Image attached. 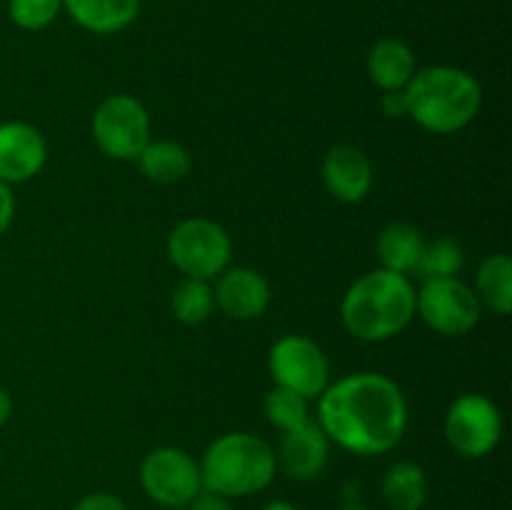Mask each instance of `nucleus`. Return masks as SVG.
<instances>
[{
	"instance_id": "nucleus-1",
	"label": "nucleus",
	"mask_w": 512,
	"mask_h": 510,
	"mask_svg": "<svg viewBox=\"0 0 512 510\" xmlns=\"http://www.w3.org/2000/svg\"><path fill=\"white\" fill-rule=\"evenodd\" d=\"M320 428L330 443L353 455H383L408 428V403L398 383L383 373H353L323 390Z\"/></svg>"
},
{
	"instance_id": "nucleus-2",
	"label": "nucleus",
	"mask_w": 512,
	"mask_h": 510,
	"mask_svg": "<svg viewBox=\"0 0 512 510\" xmlns=\"http://www.w3.org/2000/svg\"><path fill=\"white\" fill-rule=\"evenodd\" d=\"M415 293L408 275L393 270H370L360 275L340 303L343 323L365 343H383L410 325L415 315Z\"/></svg>"
},
{
	"instance_id": "nucleus-3",
	"label": "nucleus",
	"mask_w": 512,
	"mask_h": 510,
	"mask_svg": "<svg viewBox=\"0 0 512 510\" xmlns=\"http://www.w3.org/2000/svg\"><path fill=\"white\" fill-rule=\"evenodd\" d=\"M408 115L430 133H458L475 120L483 105L480 83L468 70L453 65H433L415 70L403 88Z\"/></svg>"
},
{
	"instance_id": "nucleus-4",
	"label": "nucleus",
	"mask_w": 512,
	"mask_h": 510,
	"mask_svg": "<svg viewBox=\"0 0 512 510\" xmlns=\"http://www.w3.org/2000/svg\"><path fill=\"white\" fill-rule=\"evenodd\" d=\"M278 473V458L263 438L225 433L208 445L200 460L203 490L223 498H245L268 488Z\"/></svg>"
},
{
	"instance_id": "nucleus-5",
	"label": "nucleus",
	"mask_w": 512,
	"mask_h": 510,
	"mask_svg": "<svg viewBox=\"0 0 512 510\" xmlns=\"http://www.w3.org/2000/svg\"><path fill=\"white\" fill-rule=\"evenodd\" d=\"M168 258L185 278L213 280L230 268L233 243L213 220L188 218L170 230Z\"/></svg>"
},
{
	"instance_id": "nucleus-6",
	"label": "nucleus",
	"mask_w": 512,
	"mask_h": 510,
	"mask_svg": "<svg viewBox=\"0 0 512 510\" xmlns=\"http://www.w3.org/2000/svg\"><path fill=\"white\" fill-rule=\"evenodd\" d=\"M93 138L113 160H135L150 143L148 110L133 95H110L93 115Z\"/></svg>"
},
{
	"instance_id": "nucleus-7",
	"label": "nucleus",
	"mask_w": 512,
	"mask_h": 510,
	"mask_svg": "<svg viewBox=\"0 0 512 510\" xmlns=\"http://www.w3.org/2000/svg\"><path fill=\"white\" fill-rule=\"evenodd\" d=\"M480 310L483 305L475 290L460 278L425 280L415 293V313H420L428 328L448 338L470 333L478 325Z\"/></svg>"
},
{
	"instance_id": "nucleus-8",
	"label": "nucleus",
	"mask_w": 512,
	"mask_h": 510,
	"mask_svg": "<svg viewBox=\"0 0 512 510\" xmlns=\"http://www.w3.org/2000/svg\"><path fill=\"white\" fill-rule=\"evenodd\" d=\"M140 485L163 508H188L203 490L200 463L180 448H155L140 463Z\"/></svg>"
},
{
	"instance_id": "nucleus-9",
	"label": "nucleus",
	"mask_w": 512,
	"mask_h": 510,
	"mask_svg": "<svg viewBox=\"0 0 512 510\" xmlns=\"http://www.w3.org/2000/svg\"><path fill=\"white\" fill-rule=\"evenodd\" d=\"M268 368L275 385L313 400L330 385V365L318 343L305 335H283L268 353Z\"/></svg>"
},
{
	"instance_id": "nucleus-10",
	"label": "nucleus",
	"mask_w": 512,
	"mask_h": 510,
	"mask_svg": "<svg viewBox=\"0 0 512 510\" xmlns=\"http://www.w3.org/2000/svg\"><path fill=\"white\" fill-rule=\"evenodd\" d=\"M503 435L498 405L478 393L460 395L445 415V438L463 458H485L493 453Z\"/></svg>"
},
{
	"instance_id": "nucleus-11",
	"label": "nucleus",
	"mask_w": 512,
	"mask_h": 510,
	"mask_svg": "<svg viewBox=\"0 0 512 510\" xmlns=\"http://www.w3.org/2000/svg\"><path fill=\"white\" fill-rule=\"evenodd\" d=\"M48 145L43 133L30 123H0V180L25 183L43 170Z\"/></svg>"
},
{
	"instance_id": "nucleus-12",
	"label": "nucleus",
	"mask_w": 512,
	"mask_h": 510,
	"mask_svg": "<svg viewBox=\"0 0 512 510\" xmlns=\"http://www.w3.org/2000/svg\"><path fill=\"white\" fill-rule=\"evenodd\" d=\"M215 305L235 320H255L268 310L270 285L253 268H225L213 290Z\"/></svg>"
},
{
	"instance_id": "nucleus-13",
	"label": "nucleus",
	"mask_w": 512,
	"mask_h": 510,
	"mask_svg": "<svg viewBox=\"0 0 512 510\" xmlns=\"http://www.w3.org/2000/svg\"><path fill=\"white\" fill-rule=\"evenodd\" d=\"M323 183L340 203H360L373 188V165L363 150L335 145L323 160Z\"/></svg>"
},
{
	"instance_id": "nucleus-14",
	"label": "nucleus",
	"mask_w": 512,
	"mask_h": 510,
	"mask_svg": "<svg viewBox=\"0 0 512 510\" xmlns=\"http://www.w3.org/2000/svg\"><path fill=\"white\" fill-rule=\"evenodd\" d=\"M278 465L295 480H313L325 470L330 458V438L320 423L308 420L303 428L283 433L278 450Z\"/></svg>"
},
{
	"instance_id": "nucleus-15",
	"label": "nucleus",
	"mask_w": 512,
	"mask_h": 510,
	"mask_svg": "<svg viewBox=\"0 0 512 510\" xmlns=\"http://www.w3.org/2000/svg\"><path fill=\"white\" fill-rule=\"evenodd\" d=\"M63 8L80 28L95 35L120 33L140 13V0H63Z\"/></svg>"
},
{
	"instance_id": "nucleus-16",
	"label": "nucleus",
	"mask_w": 512,
	"mask_h": 510,
	"mask_svg": "<svg viewBox=\"0 0 512 510\" xmlns=\"http://www.w3.org/2000/svg\"><path fill=\"white\" fill-rule=\"evenodd\" d=\"M415 70H418L415 55L403 40L383 38L370 48L368 75L385 93L388 90H403L413 80Z\"/></svg>"
},
{
	"instance_id": "nucleus-17",
	"label": "nucleus",
	"mask_w": 512,
	"mask_h": 510,
	"mask_svg": "<svg viewBox=\"0 0 512 510\" xmlns=\"http://www.w3.org/2000/svg\"><path fill=\"white\" fill-rule=\"evenodd\" d=\"M423 235L410 223H390L380 230L375 253H378L380 265L393 273H413L418 265L420 253H423Z\"/></svg>"
},
{
	"instance_id": "nucleus-18",
	"label": "nucleus",
	"mask_w": 512,
	"mask_h": 510,
	"mask_svg": "<svg viewBox=\"0 0 512 510\" xmlns=\"http://www.w3.org/2000/svg\"><path fill=\"white\" fill-rule=\"evenodd\" d=\"M380 493L393 510H420L428 500V475L410 460H398L385 470Z\"/></svg>"
},
{
	"instance_id": "nucleus-19",
	"label": "nucleus",
	"mask_w": 512,
	"mask_h": 510,
	"mask_svg": "<svg viewBox=\"0 0 512 510\" xmlns=\"http://www.w3.org/2000/svg\"><path fill=\"white\" fill-rule=\"evenodd\" d=\"M138 168L150 183L173 185L190 173V153L175 140H150L138 155Z\"/></svg>"
},
{
	"instance_id": "nucleus-20",
	"label": "nucleus",
	"mask_w": 512,
	"mask_h": 510,
	"mask_svg": "<svg viewBox=\"0 0 512 510\" xmlns=\"http://www.w3.org/2000/svg\"><path fill=\"white\" fill-rule=\"evenodd\" d=\"M478 295L480 305L498 315H508L512 310V260L505 253L488 255L478 268Z\"/></svg>"
},
{
	"instance_id": "nucleus-21",
	"label": "nucleus",
	"mask_w": 512,
	"mask_h": 510,
	"mask_svg": "<svg viewBox=\"0 0 512 510\" xmlns=\"http://www.w3.org/2000/svg\"><path fill=\"white\" fill-rule=\"evenodd\" d=\"M463 265V245L455 238H450V235H443V238H435L423 245V253H420L418 265H415V273L423 280L455 278L463 270Z\"/></svg>"
},
{
	"instance_id": "nucleus-22",
	"label": "nucleus",
	"mask_w": 512,
	"mask_h": 510,
	"mask_svg": "<svg viewBox=\"0 0 512 510\" xmlns=\"http://www.w3.org/2000/svg\"><path fill=\"white\" fill-rule=\"evenodd\" d=\"M170 308L173 315L185 325H200L210 318L215 308V295L208 280L185 278L183 283L175 288L173 298H170Z\"/></svg>"
},
{
	"instance_id": "nucleus-23",
	"label": "nucleus",
	"mask_w": 512,
	"mask_h": 510,
	"mask_svg": "<svg viewBox=\"0 0 512 510\" xmlns=\"http://www.w3.org/2000/svg\"><path fill=\"white\" fill-rule=\"evenodd\" d=\"M265 418H268L275 428L283 430V433L303 428L310 420L308 398L275 385V388L265 395Z\"/></svg>"
},
{
	"instance_id": "nucleus-24",
	"label": "nucleus",
	"mask_w": 512,
	"mask_h": 510,
	"mask_svg": "<svg viewBox=\"0 0 512 510\" xmlns=\"http://www.w3.org/2000/svg\"><path fill=\"white\" fill-rule=\"evenodd\" d=\"M63 0H8V15L18 28L43 30L58 18Z\"/></svg>"
},
{
	"instance_id": "nucleus-25",
	"label": "nucleus",
	"mask_w": 512,
	"mask_h": 510,
	"mask_svg": "<svg viewBox=\"0 0 512 510\" xmlns=\"http://www.w3.org/2000/svg\"><path fill=\"white\" fill-rule=\"evenodd\" d=\"M73 510H128L123 500L113 493H88L73 505Z\"/></svg>"
},
{
	"instance_id": "nucleus-26",
	"label": "nucleus",
	"mask_w": 512,
	"mask_h": 510,
	"mask_svg": "<svg viewBox=\"0 0 512 510\" xmlns=\"http://www.w3.org/2000/svg\"><path fill=\"white\" fill-rule=\"evenodd\" d=\"M188 510H235L233 500L223 498L218 493H210V490H200L193 500H190Z\"/></svg>"
},
{
	"instance_id": "nucleus-27",
	"label": "nucleus",
	"mask_w": 512,
	"mask_h": 510,
	"mask_svg": "<svg viewBox=\"0 0 512 510\" xmlns=\"http://www.w3.org/2000/svg\"><path fill=\"white\" fill-rule=\"evenodd\" d=\"M15 218V198H13V190H10L8 183L0 180V235L13 225Z\"/></svg>"
},
{
	"instance_id": "nucleus-28",
	"label": "nucleus",
	"mask_w": 512,
	"mask_h": 510,
	"mask_svg": "<svg viewBox=\"0 0 512 510\" xmlns=\"http://www.w3.org/2000/svg\"><path fill=\"white\" fill-rule=\"evenodd\" d=\"M380 105H383V113L390 115V118H403V115H408V103H405L403 90H388Z\"/></svg>"
},
{
	"instance_id": "nucleus-29",
	"label": "nucleus",
	"mask_w": 512,
	"mask_h": 510,
	"mask_svg": "<svg viewBox=\"0 0 512 510\" xmlns=\"http://www.w3.org/2000/svg\"><path fill=\"white\" fill-rule=\"evenodd\" d=\"M10 413H13V398L8 395V390L0 388V425L8 423Z\"/></svg>"
},
{
	"instance_id": "nucleus-30",
	"label": "nucleus",
	"mask_w": 512,
	"mask_h": 510,
	"mask_svg": "<svg viewBox=\"0 0 512 510\" xmlns=\"http://www.w3.org/2000/svg\"><path fill=\"white\" fill-rule=\"evenodd\" d=\"M260 510H298L293 503H285V500H273V503L263 505Z\"/></svg>"
},
{
	"instance_id": "nucleus-31",
	"label": "nucleus",
	"mask_w": 512,
	"mask_h": 510,
	"mask_svg": "<svg viewBox=\"0 0 512 510\" xmlns=\"http://www.w3.org/2000/svg\"><path fill=\"white\" fill-rule=\"evenodd\" d=\"M338 510H370V508H365V505H358V503H348V505H343V508H338Z\"/></svg>"
}]
</instances>
